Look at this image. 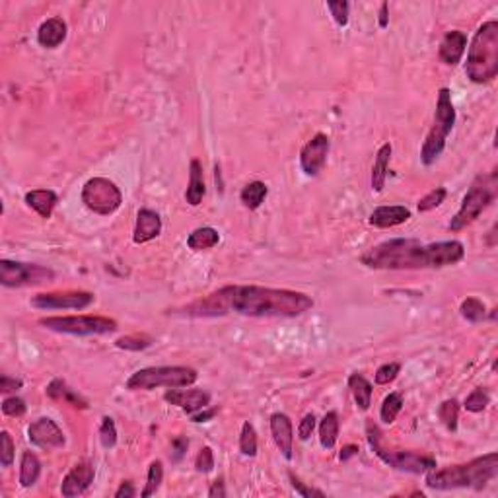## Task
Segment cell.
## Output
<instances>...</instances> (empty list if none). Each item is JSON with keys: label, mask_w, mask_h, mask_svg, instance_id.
I'll use <instances>...</instances> for the list:
<instances>
[{"label": "cell", "mask_w": 498, "mask_h": 498, "mask_svg": "<svg viewBox=\"0 0 498 498\" xmlns=\"http://www.w3.org/2000/svg\"><path fill=\"white\" fill-rule=\"evenodd\" d=\"M453 125H455V109L452 104V92L448 88H442L438 92L434 125L424 140L423 150H421V160H423L424 166H432L440 158V154L446 148V136L452 133Z\"/></svg>", "instance_id": "cell-7"}, {"label": "cell", "mask_w": 498, "mask_h": 498, "mask_svg": "<svg viewBox=\"0 0 498 498\" xmlns=\"http://www.w3.org/2000/svg\"><path fill=\"white\" fill-rule=\"evenodd\" d=\"M461 316L465 317L467 321H471V323H479V321H483L485 316H487V308H485V304L481 302V300H477V298H465L463 302H461Z\"/></svg>", "instance_id": "cell-34"}, {"label": "cell", "mask_w": 498, "mask_h": 498, "mask_svg": "<svg viewBox=\"0 0 498 498\" xmlns=\"http://www.w3.org/2000/svg\"><path fill=\"white\" fill-rule=\"evenodd\" d=\"M189 448V440L185 436H177L172 440V450H174V461H179L185 455Z\"/></svg>", "instance_id": "cell-47"}, {"label": "cell", "mask_w": 498, "mask_h": 498, "mask_svg": "<svg viewBox=\"0 0 498 498\" xmlns=\"http://www.w3.org/2000/svg\"><path fill=\"white\" fill-rule=\"evenodd\" d=\"M401 409H403V397H401V393L397 392L389 393V395L384 399V403H382V409H380V419H382L385 424H392L393 421L397 419V415L401 413Z\"/></svg>", "instance_id": "cell-31"}, {"label": "cell", "mask_w": 498, "mask_h": 498, "mask_svg": "<svg viewBox=\"0 0 498 498\" xmlns=\"http://www.w3.org/2000/svg\"><path fill=\"white\" fill-rule=\"evenodd\" d=\"M26 411H28V407H26V401L20 399V397H6V399L2 401V413L6 416H23L26 415Z\"/></svg>", "instance_id": "cell-41"}, {"label": "cell", "mask_w": 498, "mask_h": 498, "mask_svg": "<svg viewBox=\"0 0 498 498\" xmlns=\"http://www.w3.org/2000/svg\"><path fill=\"white\" fill-rule=\"evenodd\" d=\"M339 438V415L335 411H329L319 423V442L325 450H331L337 444Z\"/></svg>", "instance_id": "cell-29"}, {"label": "cell", "mask_w": 498, "mask_h": 498, "mask_svg": "<svg viewBox=\"0 0 498 498\" xmlns=\"http://www.w3.org/2000/svg\"><path fill=\"white\" fill-rule=\"evenodd\" d=\"M18 387H22V382L20 380H16V377H10V376H4L0 377V392L2 393H10V392H16Z\"/></svg>", "instance_id": "cell-48"}, {"label": "cell", "mask_w": 498, "mask_h": 498, "mask_svg": "<svg viewBox=\"0 0 498 498\" xmlns=\"http://www.w3.org/2000/svg\"><path fill=\"white\" fill-rule=\"evenodd\" d=\"M209 497H226V491H224V481L222 479H216L214 483H212L211 491H209Z\"/></svg>", "instance_id": "cell-51"}, {"label": "cell", "mask_w": 498, "mask_h": 498, "mask_svg": "<svg viewBox=\"0 0 498 498\" xmlns=\"http://www.w3.org/2000/svg\"><path fill=\"white\" fill-rule=\"evenodd\" d=\"M465 257L461 242L421 243L419 240H387L368 249L360 261L370 269L382 271H407V269H442L460 263Z\"/></svg>", "instance_id": "cell-2"}, {"label": "cell", "mask_w": 498, "mask_h": 498, "mask_svg": "<svg viewBox=\"0 0 498 498\" xmlns=\"http://www.w3.org/2000/svg\"><path fill=\"white\" fill-rule=\"evenodd\" d=\"M366 434H368V444H370L372 452L376 453L384 463H387L389 467L415 473V475H421V473H426V471H432L436 467V460L431 458V455L385 448L384 440H382V432L374 423L366 424Z\"/></svg>", "instance_id": "cell-8"}, {"label": "cell", "mask_w": 498, "mask_h": 498, "mask_svg": "<svg viewBox=\"0 0 498 498\" xmlns=\"http://www.w3.org/2000/svg\"><path fill=\"white\" fill-rule=\"evenodd\" d=\"M411 218V211L407 206H377L370 214V224L376 228L399 226Z\"/></svg>", "instance_id": "cell-21"}, {"label": "cell", "mask_w": 498, "mask_h": 498, "mask_svg": "<svg viewBox=\"0 0 498 498\" xmlns=\"http://www.w3.org/2000/svg\"><path fill=\"white\" fill-rule=\"evenodd\" d=\"M240 452L248 458H253L257 453V432L253 428V424L245 421L242 426V434H240Z\"/></svg>", "instance_id": "cell-35"}, {"label": "cell", "mask_w": 498, "mask_h": 498, "mask_svg": "<svg viewBox=\"0 0 498 498\" xmlns=\"http://www.w3.org/2000/svg\"><path fill=\"white\" fill-rule=\"evenodd\" d=\"M82 203L99 216L114 214L123 203L121 189L106 177H92L84 183Z\"/></svg>", "instance_id": "cell-10"}, {"label": "cell", "mask_w": 498, "mask_h": 498, "mask_svg": "<svg viewBox=\"0 0 498 498\" xmlns=\"http://www.w3.org/2000/svg\"><path fill=\"white\" fill-rule=\"evenodd\" d=\"M498 475V453L491 452L461 465L432 469L426 475V487L432 491L452 489H483L485 485Z\"/></svg>", "instance_id": "cell-3"}, {"label": "cell", "mask_w": 498, "mask_h": 498, "mask_svg": "<svg viewBox=\"0 0 498 498\" xmlns=\"http://www.w3.org/2000/svg\"><path fill=\"white\" fill-rule=\"evenodd\" d=\"M218 413V409H211V411H199V413H195V415H191L193 416V423H206L209 419H212V416L216 415Z\"/></svg>", "instance_id": "cell-50"}, {"label": "cell", "mask_w": 498, "mask_h": 498, "mask_svg": "<svg viewBox=\"0 0 498 498\" xmlns=\"http://www.w3.org/2000/svg\"><path fill=\"white\" fill-rule=\"evenodd\" d=\"M39 325L45 329L68 335H107L117 331V323L109 317L98 316H67V317H45Z\"/></svg>", "instance_id": "cell-9"}, {"label": "cell", "mask_w": 498, "mask_h": 498, "mask_svg": "<svg viewBox=\"0 0 498 498\" xmlns=\"http://www.w3.org/2000/svg\"><path fill=\"white\" fill-rule=\"evenodd\" d=\"M162 232V218L158 212L150 211V209H143L136 214V226L133 232V240L135 243H146L158 238Z\"/></svg>", "instance_id": "cell-18"}, {"label": "cell", "mask_w": 498, "mask_h": 498, "mask_svg": "<svg viewBox=\"0 0 498 498\" xmlns=\"http://www.w3.org/2000/svg\"><path fill=\"white\" fill-rule=\"evenodd\" d=\"M438 416L440 421L444 423V426L448 431H455L458 428V416H460V403L455 399L444 401L440 409H438Z\"/></svg>", "instance_id": "cell-33"}, {"label": "cell", "mask_w": 498, "mask_h": 498, "mask_svg": "<svg viewBox=\"0 0 498 498\" xmlns=\"http://www.w3.org/2000/svg\"><path fill=\"white\" fill-rule=\"evenodd\" d=\"M162 481H164V465H162V461L158 460L152 461L150 467H148V477H146V487H144L143 492H140V497L148 498L152 497V494H156Z\"/></svg>", "instance_id": "cell-32"}, {"label": "cell", "mask_w": 498, "mask_h": 498, "mask_svg": "<svg viewBox=\"0 0 498 498\" xmlns=\"http://www.w3.org/2000/svg\"><path fill=\"white\" fill-rule=\"evenodd\" d=\"M327 8L331 12L333 20L339 23L341 28H345L348 23V8H350V4L339 0V2H327Z\"/></svg>", "instance_id": "cell-43"}, {"label": "cell", "mask_w": 498, "mask_h": 498, "mask_svg": "<svg viewBox=\"0 0 498 498\" xmlns=\"http://www.w3.org/2000/svg\"><path fill=\"white\" fill-rule=\"evenodd\" d=\"M41 475V461L33 452H23L20 461V485L23 489H30L38 483Z\"/></svg>", "instance_id": "cell-26"}, {"label": "cell", "mask_w": 498, "mask_h": 498, "mask_svg": "<svg viewBox=\"0 0 498 498\" xmlns=\"http://www.w3.org/2000/svg\"><path fill=\"white\" fill-rule=\"evenodd\" d=\"M136 494L135 487H133V483L131 481H125V483L117 489V492H115V498H133Z\"/></svg>", "instance_id": "cell-49"}, {"label": "cell", "mask_w": 498, "mask_h": 498, "mask_svg": "<svg viewBox=\"0 0 498 498\" xmlns=\"http://www.w3.org/2000/svg\"><path fill=\"white\" fill-rule=\"evenodd\" d=\"M497 187L498 179L494 172L489 175H479L475 182L471 183V187L465 193V197H463L460 211L455 212V216L450 222V230L452 232H460L463 228H467L469 224H473L481 216V212L494 201Z\"/></svg>", "instance_id": "cell-6"}, {"label": "cell", "mask_w": 498, "mask_h": 498, "mask_svg": "<svg viewBox=\"0 0 498 498\" xmlns=\"http://www.w3.org/2000/svg\"><path fill=\"white\" fill-rule=\"evenodd\" d=\"M465 74L473 84H489L498 74V22L483 23L469 45Z\"/></svg>", "instance_id": "cell-4"}, {"label": "cell", "mask_w": 498, "mask_h": 498, "mask_svg": "<svg viewBox=\"0 0 498 498\" xmlns=\"http://www.w3.org/2000/svg\"><path fill=\"white\" fill-rule=\"evenodd\" d=\"M0 442H2V452H0V463L2 467H10L14 461V442L6 431L0 434Z\"/></svg>", "instance_id": "cell-42"}, {"label": "cell", "mask_w": 498, "mask_h": 498, "mask_svg": "<svg viewBox=\"0 0 498 498\" xmlns=\"http://www.w3.org/2000/svg\"><path fill=\"white\" fill-rule=\"evenodd\" d=\"M348 389L353 392L356 407L360 411H368L372 405V384L363 374H350L348 376Z\"/></svg>", "instance_id": "cell-25"}, {"label": "cell", "mask_w": 498, "mask_h": 498, "mask_svg": "<svg viewBox=\"0 0 498 498\" xmlns=\"http://www.w3.org/2000/svg\"><path fill=\"white\" fill-rule=\"evenodd\" d=\"M329 136L323 133H317L311 140L304 144L302 152H300V166L306 175H317L323 170L325 162H327V154H329Z\"/></svg>", "instance_id": "cell-13"}, {"label": "cell", "mask_w": 498, "mask_h": 498, "mask_svg": "<svg viewBox=\"0 0 498 498\" xmlns=\"http://www.w3.org/2000/svg\"><path fill=\"white\" fill-rule=\"evenodd\" d=\"M360 452L358 450V446L356 444H348V446H345L343 448V452H341V461H348L353 455H356V453Z\"/></svg>", "instance_id": "cell-52"}, {"label": "cell", "mask_w": 498, "mask_h": 498, "mask_svg": "<svg viewBox=\"0 0 498 498\" xmlns=\"http://www.w3.org/2000/svg\"><path fill=\"white\" fill-rule=\"evenodd\" d=\"M401 372V364L397 363H389V364H384V366H380L376 372V384L377 385H387L392 384L395 377L399 376Z\"/></svg>", "instance_id": "cell-40"}, {"label": "cell", "mask_w": 498, "mask_h": 498, "mask_svg": "<svg viewBox=\"0 0 498 498\" xmlns=\"http://www.w3.org/2000/svg\"><path fill=\"white\" fill-rule=\"evenodd\" d=\"M465 47H467V35L460 30L448 31L440 43V61L446 65H458L461 61V57L465 53Z\"/></svg>", "instance_id": "cell-19"}, {"label": "cell", "mask_w": 498, "mask_h": 498, "mask_svg": "<svg viewBox=\"0 0 498 498\" xmlns=\"http://www.w3.org/2000/svg\"><path fill=\"white\" fill-rule=\"evenodd\" d=\"M195 469L199 473H211L212 469H214V453H212V450L209 446L197 453Z\"/></svg>", "instance_id": "cell-44"}, {"label": "cell", "mask_w": 498, "mask_h": 498, "mask_svg": "<svg viewBox=\"0 0 498 498\" xmlns=\"http://www.w3.org/2000/svg\"><path fill=\"white\" fill-rule=\"evenodd\" d=\"M314 308L304 292L267 287H224L185 308L187 316H224L230 311L249 317H296Z\"/></svg>", "instance_id": "cell-1"}, {"label": "cell", "mask_w": 498, "mask_h": 498, "mask_svg": "<svg viewBox=\"0 0 498 498\" xmlns=\"http://www.w3.org/2000/svg\"><path fill=\"white\" fill-rule=\"evenodd\" d=\"M446 189L444 187H436L432 189L428 195H424L421 201H419V212H431L434 211L436 206H440V204L446 201Z\"/></svg>", "instance_id": "cell-38"}, {"label": "cell", "mask_w": 498, "mask_h": 498, "mask_svg": "<svg viewBox=\"0 0 498 498\" xmlns=\"http://www.w3.org/2000/svg\"><path fill=\"white\" fill-rule=\"evenodd\" d=\"M150 345H152V339L150 337H146V335H125V337H119V339L115 341V347L117 348H123V350H135V353L144 350V348H148Z\"/></svg>", "instance_id": "cell-36"}, {"label": "cell", "mask_w": 498, "mask_h": 498, "mask_svg": "<svg viewBox=\"0 0 498 498\" xmlns=\"http://www.w3.org/2000/svg\"><path fill=\"white\" fill-rule=\"evenodd\" d=\"M170 405L183 409L187 415H195L211 405V393L203 389H170L164 395Z\"/></svg>", "instance_id": "cell-16"}, {"label": "cell", "mask_w": 498, "mask_h": 498, "mask_svg": "<svg viewBox=\"0 0 498 498\" xmlns=\"http://www.w3.org/2000/svg\"><path fill=\"white\" fill-rule=\"evenodd\" d=\"M206 193L204 187V175H203V166L199 160H191V166H189V187L185 191V201L191 206H199L203 203V197Z\"/></svg>", "instance_id": "cell-23"}, {"label": "cell", "mask_w": 498, "mask_h": 498, "mask_svg": "<svg viewBox=\"0 0 498 498\" xmlns=\"http://www.w3.org/2000/svg\"><path fill=\"white\" fill-rule=\"evenodd\" d=\"M489 403H491V395L479 387V389H475V392L469 393L467 399H465V403H463V407L467 409L469 413H481V411L487 409Z\"/></svg>", "instance_id": "cell-37"}, {"label": "cell", "mask_w": 498, "mask_h": 498, "mask_svg": "<svg viewBox=\"0 0 498 498\" xmlns=\"http://www.w3.org/2000/svg\"><path fill=\"white\" fill-rule=\"evenodd\" d=\"M220 242V234L211 226H203L193 230L187 238V248L193 251H204L214 248Z\"/></svg>", "instance_id": "cell-27"}, {"label": "cell", "mask_w": 498, "mask_h": 498, "mask_svg": "<svg viewBox=\"0 0 498 498\" xmlns=\"http://www.w3.org/2000/svg\"><path fill=\"white\" fill-rule=\"evenodd\" d=\"M55 279V272L43 265L22 263V261H0V284L6 288L38 287Z\"/></svg>", "instance_id": "cell-11"}, {"label": "cell", "mask_w": 498, "mask_h": 498, "mask_svg": "<svg viewBox=\"0 0 498 498\" xmlns=\"http://www.w3.org/2000/svg\"><path fill=\"white\" fill-rule=\"evenodd\" d=\"M314 431H316V415L310 413V415H306L302 421H300V426H298V438H300L302 442H306V440H310Z\"/></svg>", "instance_id": "cell-45"}, {"label": "cell", "mask_w": 498, "mask_h": 498, "mask_svg": "<svg viewBox=\"0 0 498 498\" xmlns=\"http://www.w3.org/2000/svg\"><path fill=\"white\" fill-rule=\"evenodd\" d=\"M47 395H49L53 401H68L72 407H80V409L88 407V403H86L78 393L72 392V389H70L62 380H53L51 384L47 385Z\"/></svg>", "instance_id": "cell-28"}, {"label": "cell", "mask_w": 498, "mask_h": 498, "mask_svg": "<svg viewBox=\"0 0 498 498\" xmlns=\"http://www.w3.org/2000/svg\"><path fill=\"white\" fill-rule=\"evenodd\" d=\"M271 434L280 453L287 460H292V452H294V428H292L290 416L284 415V413H275L271 416Z\"/></svg>", "instance_id": "cell-17"}, {"label": "cell", "mask_w": 498, "mask_h": 498, "mask_svg": "<svg viewBox=\"0 0 498 498\" xmlns=\"http://www.w3.org/2000/svg\"><path fill=\"white\" fill-rule=\"evenodd\" d=\"M67 22L62 18H49L45 22L39 26L38 30V41L39 45L45 49H55L59 47L67 39Z\"/></svg>", "instance_id": "cell-20"}, {"label": "cell", "mask_w": 498, "mask_h": 498, "mask_svg": "<svg viewBox=\"0 0 498 498\" xmlns=\"http://www.w3.org/2000/svg\"><path fill=\"white\" fill-rule=\"evenodd\" d=\"M26 203L38 212L41 218H51L55 206L59 203V197L51 189H33L26 193Z\"/></svg>", "instance_id": "cell-22"}, {"label": "cell", "mask_w": 498, "mask_h": 498, "mask_svg": "<svg viewBox=\"0 0 498 498\" xmlns=\"http://www.w3.org/2000/svg\"><path fill=\"white\" fill-rule=\"evenodd\" d=\"M94 302L90 292H47L31 298V306L39 310H84Z\"/></svg>", "instance_id": "cell-12"}, {"label": "cell", "mask_w": 498, "mask_h": 498, "mask_svg": "<svg viewBox=\"0 0 498 498\" xmlns=\"http://www.w3.org/2000/svg\"><path fill=\"white\" fill-rule=\"evenodd\" d=\"M28 438L31 444L41 450H57L65 446V434L59 428V424L49 416H41L35 423H31L28 428Z\"/></svg>", "instance_id": "cell-14"}, {"label": "cell", "mask_w": 498, "mask_h": 498, "mask_svg": "<svg viewBox=\"0 0 498 498\" xmlns=\"http://www.w3.org/2000/svg\"><path fill=\"white\" fill-rule=\"evenodd\" d=\"M94 477H96V469H94L92 463H88V461L78 463L62 479L61 494L67 498L80 497V494H84V492L90 489V485L94 483Z\"/></svg>", "instance_id": "cell-15"}, {"label": "cell", "mask_w": 498, "mask_h": 498, "mask_svg": "<svg viewBox=\"0 0 498 498\" xmlns=\"http://www.w3.org/2000/svg\"><path fill=\"white\" fill-rule=\"evenodd\" d=\"M389 160H392V144H384L376 154L374 167H372V189L376 193H382L387 179V170H389Z\"/></svg>", "instance_id": "cell-24"}, {"label": "cell", "mask_w": 498, "mask_h": 498, "mask_svg": "<svg viewBox=\"0 0 498 498\" xmlns=\"http://www.w3.org/2000/svg\"><path fill=\"white\" fill-rule=\"evenodd\" d=\"M267 193H269V189H267V185H265L263 182H251L242 189L240 199H242V203L245 209H249V211H255V209H259V206L263 204Z\"/></svg>", "instance_id": "cell-30"}, {"label": "cell", "mask_w": 498, "mask_h": 498, "mask_svg": "<svg viewBox=\"0 0 498 498\" xmlns=\"http://www.w3.org/2000/svg\"><path fill=\"white\" fill-rule=\"evenodd\" d=\"M387 10H389V4L387 2H384L382 6H380V28H387Z\"/></svg>", "instance_id": "cell-53"}, {"label": "cell", "mask_w": 498, "mask_h": 498, "mask_svg": "<svg viewBox=\"0 0 498 498\" xmlns=\"http://www.w3.org/2000/svg\"><path fill=\"white\" fill-rule=\"evenodd\" d=\"M290 483H292V487H294V491L300 494V497L304 498H311V497H325L323 492L317 491V489H310V487H306V485L298 479V477H294L292 473H290Z\"/></svg>", "instance_id": "cell-46"}, {"label": "cell", "mask_w": 498, "mask_h": 498, "mask_svg": "<svg viewBox=\"0 0 498 498\" xmlns=\"http://www.w3.org/2000/svg\"><path fill=\"white\" fill-rule=\"evenodd\" d=\"M99 440H101V446L107 448V450L117 444V428H115V423L111 416H104V419H101V426H99Z\"/></svg>", "instance_id": "cell-39"}, {"label": "cell", "mask_w": 498, "mask_h": 498, "mask_svg": "<svg viewBox=\"0 0 498 498\" xmlns=\"http://www.w3.org/2000/svg\"><path fill=\"white\" fill-rule=\"evenodd\" d=\"M197 377H199L197 370L189 366H152L135 372L128 377L127 389L131 392H150L158 387L179 389L195 384Z\"/></svg>", "instance_id": "cell-5"}]
</instances>
